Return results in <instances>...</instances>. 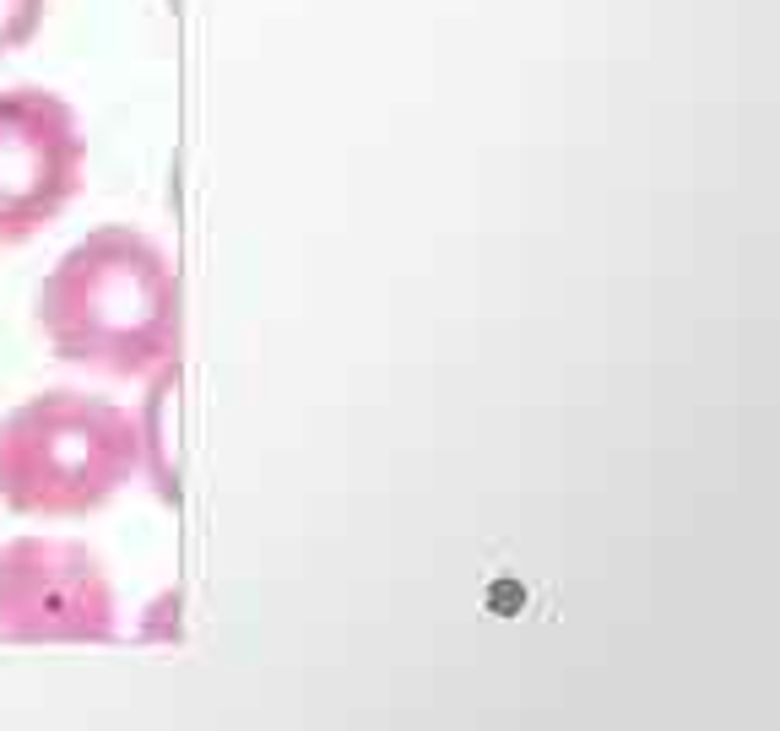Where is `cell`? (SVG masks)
Instances as JSON below:
<instances>
[{
  "label": "cell",
  "mask_w": 780,
  "mask_h": 731,
  "mask_svg": "<svg viewBox=\"0 0 780 731\" xmlns=\"http://www.w3.org/2000/svg\"><path fill=\"white\" fill-rule=\"evenodd\" d=\"M44 0H0V55H17L39 39L44 28Z\"/></svg>",
  "instance_id": "5b68a950"
},
{
  "label": "cell",
  "mask_w": 780,
  "mask_h": 731,
  "mask_svg": "<svg viewBox=\"0 0 780 731\" xmlns=\"http://www.w3.org/2000/svg\"><path fill=\"white\" fill-rule=\"evenodd\" d=\"M33 315L65 363L136 380L180 352V276L147 233L109 222L55 261Z\"/></svg>",
  "instance_id": "6da1fadb"
},
{
  "label": "cell",
  "mask_w": 780,
  "mask_h": 731,
  "mask_svg": "<svg viewBox=\"0 0 780 731\" xmlns=\"http://www.w3.org/2000/svg\"><path fill=\"white\" fill-rule=\"evenodd\" d=\"M0 634L33 645H98L115 634V586L104 558L65 536H17L0 547Z\"/></svg>",
  "instance_id": "3957f363"
},
{
  "label": "cell",
  "mask_w": 780,
  "mask_h": 731,
  "mask_svg": "<svg viewBox=\"0 0 780 731\" xmlns=\"http://www.w3.org/2000/svg\"><path fill=\"white\" fill-rule=\"evenodd\" d=\"M87 174V135L50 87L0 92V244H22L61 217Z\"/></svg>",
  "instance_id": "277c9868"
},
{
  "label": "cell",
  "mask_w": 780,
  "mask_h": 731,
  "mask_svg": "<svg viewBox=\"0 0 780 731\" xmlns=\"http://www.w3.org/2000/svg\"><path fill=\"white\" fill-rule=\"evenodd\" d=\"M141 466V423L87 391L28 396L0 423V499L28 521L104 510Z\"/></svg>",
  "instance_id": "7a4b0ae2"
}]
</instances>
